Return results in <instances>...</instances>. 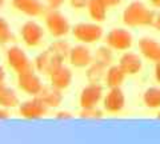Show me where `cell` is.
I'll use <instances>...</instances> for the list:
<instances>
[{
    "instance_id": "52a82bcc",
    "label": "cell",
    "mask_w": 160,
    "mask_h": 144,
    "mask_svg": "<svg viewBox=\"0 0 160 144\" xmlns=\"http://www.w3.org/2000/svg\"><path fill=\"white\" fill-rule=\"evenodd\" d=\"M47 112H48V107L39 96H33L32 99L26 100L19 106V113L23 117L29 119V120L43 117L44 115H47Z\"/></svg>"
},
{
    "instance_id": "277c9868",
    "label": "cell",
    "mask_w": 160,
    "mask_h": 144,
    "mask_svg": "<svg viewBox=\"0 0 160 144\" xmlns=\"http://www.w3.org/2000/svg\"><path fill=\"white\" fill-rule=\"evenodd\" d=\"M73 37L83 44H92L103 37V28L95 23H78L72 27Z\"/></svg>"
},
{
    "instance_id": "83f0119b",
    "label": "cell",
    "mask_w": 160,
    "mask_h": 144,
    "mask_svg": "<svg viewBox=\"0 0 160 144\" xmlns=\"http://www.w3.org/2000/svg\"><path fill=\"white\" fill-rule=\"evenodd\" d=\"M64 2H66V0H46L47 7L49 9H59L64 4Z\"/></svg>"
},
{
    "instance_id": "836d02e7",
    "label": "cell",
    "mask_w": 160,
    "mask_h": 144,
    "mask_svg": "<svg viewBox=\"0 0 160 144\" xmlns=\"http://www.w3.org/2000/svg\"><path fill=\"white\" fill-rule=\"evenodd\" d=\"M4 80H6V71L0 66V84H4Z\"/></svg>"
},
{
    "instance_id": "d6a6232c",
    "label": "cell",
    "mask_w": 160,
    "mask_h": 144,
    "mask_svg": "<svg viewBox=\"0 0 160 144\" xmlns=\"http://www.w3.org/2000/svg\"><path fill=\"white\" fill-rule=\"evenodd\" d=\"M152 27H155L158 31H160V12L156 13V16H155V22H153V26Z\"/></svg>"
},
{
    "instance_id": "7402d4cb",
    "label": "cell",
    "mask_w": 160,
    "mask_h": 144,
    "mask_svg": "<svg viewBox=\"0 0 160 144\" xmlns=\"http://www.w3.org/2000/svg\"><path fill=\"white\" fill-rule=\"evenodd\" d=\"M143 103L148 108H160V88L149 87L143 93Z\"/></svg>"
},
{
    "instance_id": "d590c367",
    "label": "cell",
    "mask_w": 160,
    "mask_h": 144,
    "mask_svg": "<svg viewBox=\"0 0 160 144\" xmlns=\"http://www.w3.org/2000/svg\"><path fill=\"white\" fill-rule=\"evenodd\" d=\"M4 3H6V0H0V9L3 8V6H4Z\"/></svg>"
},
{
    "instance_id": "4fadbf2b",
    "label": "cell",
    "mask_w": 160,
    "mask_h": 144,
    "mask_svg": "<svg viewBox=\"0 0 160 144\" xmlns=\"http://www.w3.org/2000/svg\"><path fill=\"white\" fill-rule=\"evenodd\" d=\"M12 7L27 16L36 17L40 15H46L47 7L40 0H12Z\"/></svg>"
},
{
    "instance_id": "4316f807",
    "label": "cell",
    "mask_w": 160,
    "mask_h": 144,
    "mask_svg": "<svg viewBox=\"0 0 160 144\" xmlns=\"http://www.w3.org/2000/svg\"><path fill=\"white\" fill-rule=\"evenodd\" d=\"M89 0H69L71 7L75 9H82V8H87Z\"/></svg>"
},
{
    "instance_id": "e0dca14e",
    "label": "cell",
    "mask_w": 160,
    "mask_h": 144,
    "mask_svg": "<svg viewBox=\"0 0 160 144\" xmlns=\"http://www.w3.org/2000/svg\"><path fill=\"white\" fill-rule=\"evenodd\" d=\"M49 80L53 87H56L59 89H67L72 83V72L68 67H66L63 64L62 67H59L56 71H53L51 75H49Z\"/></svg>"
},
{
    "instance_id": "5bb4252c",
    "label": "cell",
    "mask_w": 160,
    "mask_h": 144,
    "mask_svg": "<svg viewBox=\"0 0 160 144\" xmlns=\"http://www.w3.org/2000/svg\"><path fill=\"white\" fill-rule=\"evenodd\" d=\"M139 51L149 62H160V43L152 37H142L139 40Z\"/></svg>"
},
{
    "instance_id": "484cf974",
    "label": "cell",
    "mask_w": 160,
    "mask_h": 144,
    "mask_svg": "<svg viewBox=\"0 0 160 144\" xmlns=\"http://www.w3.org/2000/svg\"><path fill=\"white\" fill-rule=\"evenodd\" d=\"M104 116V112L99 110L98 107H91V108H82L80 111V117L82 119H91V120H99Z\"/></svg>"
},
{
    "instance_id": "ffe728a7",
    "label": "cell",
    "mask_w": 160,
    "mask_h": 144,
    "mask_svg": "<svg viewBox=\"0 0 160 144\" xmlns=\"http://www.w3.org/2000/svg\"><path fill=\"white\" fill-rule=\"evenodd\" d=\"M20 106V100L16 92L6 84H0V107L15 108Z\"/></svg>"
},
{
    "instance_id": "f1b7e54d",
    "label": "cell",
    "mask_w": 160,
    "mask_h": 144,
    "mask_svg": "<svg viewBox=\"0 0 160 144\" xmlns=\"http://www.w3.org/2000/svg\"><path fill=\"white\" fill-rule=\"evenodd\" d=\"M11 117V112H9V108L2 107L0 108V120H6V119Z\"/></svg>"
},
{
    "instance_id": "1f68e13d",
    "label": "cell",
    "mask_w": 160,
    "mask_h": 144,
    "mask_svg": "<svg viewBox=\"0 0 160 144\" xmlns=\"http://www.w3.org/2000/svg\"><path fill=\"white\" fill-rule=\"evenodd\" d=\"M155 79L160 84V62L155 63Z\"/></svg>"
},
{
    "instance_id": "ba28073f",
    "label": "cell",
    "mask_w": 160,
    "mask_h": 144,
    "mask_svg": "<svg viewBox=\"0 0 160 144\" xmlns=\"http://www.w3.org/2000/svg\"><path fill=\"white\" fill-rule=\"evenodd\" d=\"M103 100V87L99 83H89L82 89L79 97V104L82 108L98 107V104Z\"/></svg>"
},
{
    "instance_id": "9a60e30c",
    "label": "cell",
    "mask_w": 160,
    "mask_h": 144,
    "mask_svg": "<svg viewBox=\"0 0 160 144\" xmlns=\"http://www.w3.org/2000/svg\"><path fill=\"white\" fill-rule=\"evenodd\" d=\"M119 66L127 75H136L142 71L143 62L138 53L135 52H124L119 59Z\"/></svg>"
},
{
    "instance_id": "9c48e42d",
    "label": "cell",
    "mask_w": 160,
    "mask_h": 144,
    "mask_svg": "<svg viewBox=\"0 0 160 144\" xmlns=\"http://www.w3.org/2000/svg\"><path fill=\"white\" fill-rule=\"evenodd\" d=\"M126 106V96L120 87L109 88L103 97V108L108 113H119Z\"/></svg>"
},
{
    "instance_id": "cb8c5ba5",
    "label": "cell",
    "mask_w": 160,
    "mask_h": 144,
    "mask_svg": "<svg viewBox=\"0 0 160 144\" xmlns=\"http://www.w3.org/2000/svg\"><path fill=\"white\" fill-rule=\"evenodd\" d=\"M49 48L53 49V51L56 52L58 55L63 59V60L68 59V56H69V51H71V47H69V44H68L66 40H62V37H59V40L53 42Z\"/></svg>"
},
{
    "instance_id": "603a6c76",
    "label": "cell",
    "mask_w": 160,
    "mask_h": 144,
    "mask_svg": "<svg viewBox=\"0 0 160 144\" xmlns=\"http://www.w3.org/2000/svg\"><path fill=\"white\" fill-rule=\"evenodd\" d=\"M113 60V49L111 47H108L107 44L106 46H102L96 49V52L93 53V62L100 63L106 67H109L112 64Z\"/></svg>"
},
{
    "instance_id": "2e32d148",
    "label": "cell",
    "mask_w": 160,
    "mask_h": 144,
    "mask_svg": "<svg viewBox=\"0 0 160 144\" xmlns=\"http://www.w3.org/2000/svg\"><path fill=\"white\" fill-rule=\"evenodd\" d=\"M38 96L42 99L48 108H58L63 103V91L53 87L52 84L51 86H43Z\"/></svg>"
},
{
    "instance_id": "30bf717a",
    "label": "cell",
    "mask_w": 160,
    "mask_h": 144,
    "mask_svg": "<svg viewBox=\"0 0 160 144\" xmlns=\"http://www.w3.org/2000/svg\"><path fill=\"white\" fill-rule=\"evenodd\" d=\"M20 35H22L23 42L26 43L28 47H36L43 40L44 29L36 22L29 20L23 24L22 29H20Z\"/></svg>"
},
{
    "instance_id": "e575fe53",
    "label": "cell",
    "mask_w": 160,
    "mask_h": 144,
    "mask_svg": "<svg viewBox=\"0 0 160 144\" xmlns=\"http://www.w3.org/2000/svg\"><path fill=\"white\" fill-rule=\"evenodd\" d=\"M149 4L155 8H160V0H148Z\"/></svg>"
},
{
    "instance_id": "4dcf8cb0",
    "label": "cell",
    "mask_w": 160,
    "mask_h": 144,
    "mask_svg": "<svg viewBox=\"0 0 160 144\" xmlns=\"http://www.w3.org/2000/svg\"><path fill=\"white\" fill-rule=\"evenodd\" d=\"M71 117H72V115L67 111H59L56 113V119H71Z\"/></svg>"
},
{
    "instance_id": "7a4b0ae2",
    "label": "cell",
    "mask_w": 160,
    "mask_h": 144,
    "mask_svg": "<svg viewBox=\"0 0 160 144\" xmlns=\"http://www.w3.org/2000/svg\"><path fill=\"white\" fill-rule=\"evenodd\" d=\"M44 20H46V27L48 32L53 37H64L68 32L71 31V24L68 19L59 11V9H49L44 15Z\"/></svg>"
},
{
    "instance_id": "6da1fadb",
    "label": "cell",
    "mask_w": 160,
    "mask_h": 144,
    "mask_svg": "<svg viewBox=\"0 0 160 144\" xmlns=\"http://www.w3.org/2000/svg\"><path fill=\"white\" fill-rule=\"evenodd\" d=\"M155 16L156 13L152 9L147 8L144 3L135 0L123 11V23L127 27H148L153 26Z\"/></svg>"
},
{
    "instance_id": "d4e9b609",
    "label": "cell",
    "mask_w": 160,
    "mask_h": 144,
    "mask_svg": "<svg viewBox=\"0 0 160 144\" xmlns=\"http://www.w3.org/2000/svg\"><path fill=\"white\" fill-rule=\"evenodd\" d=\"M15 40L13 33L9 29L8 23L0 16V43L2 44H8Z\"/></svg>"
},
{
    "instance_id": "5b68a950",
    "label": "cell",
    "mask_w": 160,
    "mask_h": 144,
    "mask_svg": "<svg viewBox=\"0 0 160 144\" xmlns=\"http://www.w3.org/2000/svg\"><path fill=\"white\" fill-rule=\"evenodd\" d=\"M63 62L64 60L53 49L48 48L36 56V59H35V68L38 69V72L49 76L53 71H56L59 67L63 66Z\"/></svg>"
},
{
    "instance_id": "7c38bea8",
    "label": "cell",
    "mask_w": 160,
    "mask_h": 144,
    "mask_svg": "<svg viewBox=\"0 0 160 144\" xmlns=\"http://www.w3.org/2000/svg\"><path fill=\"white\" fill-rule=\"evenodd\" d=\"M18 86L27 95L38 96L43 88V83H42V79L35 73V71H32V72L18 75Z\"/></svg>"
},
{
    "instance_id": "44dd1931",
    "label": "cell",
    "mask_w": 160,
    "mask_h": 144,
    "mask_svg": "<svg viewBox=\"0 0 160 144\" xmlns=\"http://www.w3.org/2000/svg\"><path fill=\"white\" fill-rule=\"evenodd\" d=\"M107 68L106 66L96 62H92L89 66L87 67V80L88 83H100L106 77V73H107Z\"/></svg>"
},
{
    "instance_id": "8fae6325",
    "label": "cell",
    "mask_w": 160,
    "mask_h": 144,
    "mask_svg": "<svg viewBox=\"0 0 160 144\" xmlns=\"http://www.w3.org/2000/svg\"><path fill=\"white\" fill-rule=\"evenodd\" d=\"M68 62L75 68H87L93 62V55L86 44H79V46L71 47Z\"/></svg>"
},
{
    "instance_id": "d6986e66",
    "label": "cell",
    "mask_w": 160,
    "mask_h": 144,
    "mask_svg": "<svg viewBox=\"0 0 160 144\" xmlns=\"http://www.w3.org/2000/svg\"><path fill=\"white\" fill-rule=\"evenodd\" d=\"M107 8L108 7L102 2V0H89L88 6H87L89 17H91L93 22H96V23H102V22L106 20Z\"/></svg>"
},
{
    "instance_id": "3957f363",
    "label": "cell",
    "mask_w": 160,
    "mask_h": 144,
    "mask_svg": "<svg viewBox=\"0 0 160 144\" xmlns=\"http://www.w3.org/2000/svg\"><path fill=\"white\" fill-rule=\"evenodd\" d=\"M6 56H7V63L9 64V67H11L18 75L35 71V66L28 59L27 53L20 47H18V46L9 47L7 49Z\"/></svg>"
},
{
    "instance_id": "8d00e7d4",
    "label": "cell",
    "mask_w": 160,
    "mask_h": 144,
    "mask_svg": "<svg viewBox=\"0 0 160 144\" xmlns=\"http://www.w3.org/2000/svg\"><path fill=\"white\" fill-rule=\"evenodd\" d=\"M156 117H158V119H159V120H160V111L158 112V115H156Z\"/></svg>"
},
{
    "instance_id": "8992f818",
    "label": "cell",
    "mask_w": 160,
    "mask_h": 144,
    "mask_svg": "<svg viewBox=\"0 0 160 144\" xmlns=\"http://www.w3.org/2000/svg\"><path fill=\"white\" fill-rule=\"evenodd\" d=\"M106 44L113 51H128L133 44V37L128 29L113 28L107 33Z\"/></svg>"
},
{
    "instance_id": "ac0fdd59",
    "label": "cell",
    "mask_w": 160,
    "mask_h": 144,
    "mask_svg": "<svg viewBox=\"0 0 160 144\" xmlns=\"http://www.w3.org/2000/svg\"><path fill=\"white\" fill-rule=\"evenodd\" d=\"M126 76H127V73L123 71L119 64L118 66H109L107 68V73H106V77H104V82H106L108 88L122 87Z\"/></svg>"
},
{
    "instance_id": "f546056e",
    "label": "cell",
    "mask_w": 160,
    "mask_h": 144,
    "mask_svg": "<svg viewBox=\"0 0 160 144\" xmlns=\"http://www.w3.org/2000/svg\"><path fill=\"white\" fill-rule=\"evenodd\" d=\"M102 2L109 8V7H116L119 4H122L123 0H102Z\"/></svg>"
}]
</instances>
